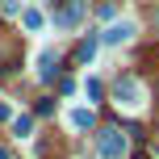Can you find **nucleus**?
Returning a JSON list of instances; mask_svg holds the SVG:
<instances>
[{
    "label": "nucleus",
    "instance_id": "1",
    "mask_svg": "<svg viewBox=\"0 0 159 159\" xmlns=\"http://www.w3.org/2000/svg\"><path fill=\"white\" fill-rule=\"evenodd\" d=\"M143 101H147V88L138 84L134 75H121L117 84H113V105H117V109L138 113V109H143Z\"/></svg>",
    "mask_w": 159,
    "mask_h": 159
},
{
    "label": "nucleus",
    "instance_id": "2",
    "mask_svg": "<svg viewBox=\"0 0 159 159\" xmlns=\"http://www.w3.org/2000/svg\"><path fill=\"white\" fill-rule=\"evenodd\" d=\"M88 13V0H63V8L55 13V30H75Z\"/></svg>",
    "mask_w": 159,
    "mask_h": 159
},
{
    "label": "nucleus",
    "instance_id": "3",
    "mask_svg": "<svg viewBox=\"0 0 159 159\" xmlns=\"http://www.w3.org/2000/svg\"><path fill=\"white\" fill-rule=\"evenodd\" d=\"M126 134L121 130H101V143H96V151H101V159H126Z\"/></svg>",
    "mask_w": 159,
    "mask_h": 159
},
{
    "label": "nucleus",
    "instance_id": "4",
    "mask_svg": "<svg viewBox=\"0 0 159 159\" xmlns=\"http://www.w3.org/2000/svg\"><path fill=\"white\" fill-rule=\"evenodd\" d=\"M134 34H138V25L130 21V17H121V21H113L109 30L101 34V42L105 46H121V42H134Z\"/></svg>",
    "mask_w": 159,
    "mask_h": 159
},
{
    "label": "nucleus",
    "instance_id": "5",
    "mask_svg": "<svg viewBox=\"0 0 159 159\" xmlns=\"http://www.w3.org/2000/svg\"><path fill=\"white\" fill-rule=\"evenodd\" d=\"M59 55H55V50H42V55H38V67H34V71H38V80H55V71H59Z\"/></svg>",
    "mask_w": 159,
    "mask_h": 159
},
{
    "label": "nucleus",
    "instance_id": "6",
    "mask_svg": "<svg viewBox=\"0 0 159 159\" xmlns=\"http://www.w3.org/2000/svg\"><path fill=\"white\" fill-rule=\"evenodd\" d=\"M67 121H71V130H92L96 113H92V109H71V113H67Z\"/></svg>",
    "mask_w": 159,
    "mask_h": 159
},
{
    "label": "nucleus",
    "instance_id": "7",
    "mask_svg": "<svg viewBox=\"0 0 159 159\" xmlns=\"http://www.w3.org/2000/svg\"><path fill=\"white\" fill-rule=\"evenodd\" d=\"M21 25H25V30H30V34H38L42 25H46V17H42L38 8H21Z\"/></svg>",
    "mask_w": 159,
    "mask_h": 159
},
{
    "label": "nucleus",
    "instance_id": "8",
    "mask_svg": "<svg viewBox=\"0 0 159 159\" xmlns=\"http://www.w3.org/2000/svg\"><path fill=\"white\" fill-rule=\"evenodd\" d=\"M75 59H80V63H92V59H96V38H88V42H80V50H75Z\"/></svg>",
    "mask_w": 159,
    "mask_h": 159
},
{
    "label": "nucleus",
    "instance_id": "9",
    "mask_svg": "<svg viewBox=\"0 0 159 159\" xmlns=\"http://www.w3.org/2000/svg\"><path fill=\"white\" fill-rule=\"evenodd\" d=\"M30 130H34V117H13V134L17 138H30Z\"/></svg>",
    "mask_w": 159,
    "mask_h": 159
},
{
    "label": "nucleus",
    "instance_id": "10",
    "mask_svg": "<svg viewBox=\"0 0 159 159\" xmlns=\"http://www.w3.org/2000/svg\"><path fill=\"white\" fill-rule=\"evenodd\" d=\"M101 92H105L101 80H84V96H88V101H101Z\"/></svg>",
    "mask_w": 159,
    "mask_h": 159
},
{
    "label": "nucleus",
    "instance_id": "11",
    "mask_svg": "<svg viewBox=\"0 0 159 159\" xmlns=\"http://www.w3.org/2000/svg\"><path fill=\"white\" fill-rule=\"evenodd\" d=\"M0 8H4L8 17H21V0H4V4H0Z\"/></svg>",
    "mask_w": 159,
    "mask_h": 159
},
{
    "label": "nucleus",
    "instance_id": "12",
    "mask_svg": "<svg viewBox=\"0 0 159 159\" xmlns=\"http://www.w3.org/2000/svg\"><path fill=\"white\" fill-rule=\"evenodd\" d=\"M0 159H13V151H4V147H0Z\"/></svg>",
    "mask_w": 159,
    "mask_h": 159
},
{
    "label": "nucleus",
    "instance_id": "13",
    "mask_svg": "<svg viewBox=\"0 0 159 159\" xmlns=\"http://www.w3.org/2000/svg\"><path fill=\"white\" fill-rule=\"evenodd\" d=\"M4 117H8V109H4V105H0V121H4Z\"/></svg>",
    "mask_w": 159,
    "mask_h": 159
},
{
    "label": "nucleus",
    "instance_id": "14",
    "mask_svg": "<svg viewBox=\"0 0 159 159\" xmlns=\"http://www.w3.org/2000/svg\"><path fill=\"white\" fill-rule=\"evenodd\" d=\"M155 159H159V143H155Z\"/></svg>",
    "mask_w": 159,
    "mask_h": 159
}]
</instances>
